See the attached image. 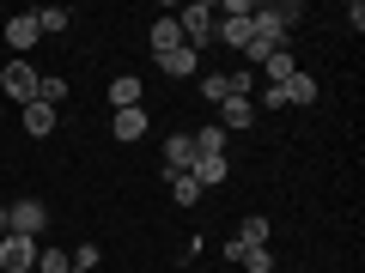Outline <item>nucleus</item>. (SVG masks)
<instances>
[{
  "instance_id": "obj_1",
  "label": "nucleus",
  "mask_w": 365,
  "mask_h": 273,
  "mask_svg": "<svg viewBox=\"0 0 365 273\" xmlns=\"http://www.w3.org/2000/svg\"><path fill=\"white\" fill-rule=\"evenodd\" d=\"M213 25H220V13H213V0H189V6H182L177 13V31H182V43H189V49H207L213 43Z\"/></svg>"
},
{
  "instance_id": "obj_2",
  "label": "nucleus",
  "mask_w": 365,
  "mask_h": 273,
  "mask_svg": "<svg viewBox=\"0 0 365 273\" xmlns=\"http://www.w3.org/2000/svg\"><path fill=\"white\" fill-rule=\"evenodd\" d=\"M37 67H31V61H6V67H0V91H6V97H13V104L19 109H25V104H37Z\"/></svg>"
},
{
  "instance_id": "obj_3",
  "label": "nucleus",
  "mask_w": 365,
  "mask_h": 273,
  "mask_svg": "<svg viewBox=\"0 0 365 273\" xmlns=\"http://www.w3.org/2000/svg\"><path fill=\"white\" fill-rule=\"evenodd\" d=\"M43 225H49V207L43 200H13L6 207V231L13 237H43Z\"/></svg>"
},
{
  "instance_id": "obj_4",
  "label": "nucleus",
  "mask_w": 365,
  "mask_h": 273,
  "mask_svg": "<svg viewBox=\"0 0 365 273\" xmlns=\"http://www.w3.org/2000/svg\"><path fill=\"white\" fill-rule=\"evenodd\" d=\"M37 237H13V231H6V237H0V267H6V273H31V267H37Z\"/></svg>"
},
{
  "instance_id": "obj_5",
  "label": "nucleus",
  "mask_w": 365,
  "mask_h": 273,
  "mask_svg": "<svg viewBox=\"0 0 365 273\" xmlns=\"http://www.w3.org/2000/svg\"><path fill=\"white\" fill-rule=\"evenodd\" d=\"M37 37H43V31H37V18H31V13L6 18V49H13V61H25V55L37 49Z\"/></svg>"
},
{
  "instance_id": "obj_6",
  "label": "nucleus",
  "mask_w": 365,
  "mask_h": 273,
  "mask_svg": "<svg viewBox=\"0 0 365 273\" xmlns=\"http://www.w3.org/2000/svg\"><path fill=\"white\" fill-rule=\"evenodd\" d=\"M189 164H195V140L189 134H170L165 140V176H182Z\"/></svg>"
},
{
  "instance_id": "obj_7",
  "label": "nucleus",
  "mask_w": 365,
  "mask_h": 273,
  "mask_svg": "<svg viewBox=\"0 0 365 273\" xmlns=\"http://www.w3.org/2000/svg\"><path fill=\"white\" fill-rule=\"evenodd\" d=\"M110 134H116L122 146H134L146 134V109H116V116H110Z\"/></svg>"
},
{
  "instance_id": "obj_8",
  "label": "nucleus",
  "mask_w": 365,
  "mask_h": 273,
  "mask_svg": "<svg viewBox=\"0 0 365 273\" xmlns=\"http://www.w3.org/2000/svg\"><path fill=\"white\" fill-rule=\"evenodd\" d=\"M19 116H25V134H31V140H43V134H55V116H61V109H55V104H25Z\"/></svg>"
},
{
  "instance_id": "obj_9",
  "label": "nucleus",
  "mask_w": 365,
  "mask_h": 273,
  "mask_svg": "<svg viewBox=\"0 0 365 273\" xmlns=\"http://www.w3.org/2000/svg\"><path fill=\"white\" fill-rule=\"evenodd\" d=\"M201 67V55L189 49V43H182V49H170V55H158V73H170V79H189Z\"/></svg>"
},
{
  "instance_id": "obj_10",
  "label": "nucleus",
  "mask_w": 365,
  "mask_h": 273,
  "mask_svg": "<svg viewBox=\"0 0 365 273\" xmlns=\"http://www.w3.org/2000/svg\"><path fill=\"white\" fill-rule=\"evenodd\" d=\"M110 109H140V79H134V73L110 79Z\"/></svg>"
},
{
  "instance_id": "obj_11",
  "label": "nucleus",
  "mask_w": 365,
  "mask_h": 273,
  "mask_svg": "<svg viewBox=\"0 0 365 273\" xmlns=\"http://www.w3.org/2000/svg\"><path fill=\"white\" fill-rule=\"evenodd\" d=\"M189 176H195V188H220V182L232 176V164H225V158H195Z\"/></svg>"
},
{
  "instance_id": "obj_12",
  "label": "nucleus",
  "mask_w": 365,
  "mask_h": 273,
  "mask_svg": "<svg viewBox=\"0 0 365 273\" xmlns=\"http://www.w3.org/2000/svg\"><path fill=\"white\" fill-rule=\"evenodd\" d=\"M250 122H256V104H250V97H225L220 104V128L232 134V128H250Z\"/></svg>"
},
{
  "instance_id": "obj_13",
  "label": "nucleus",
  "mask_w": 365,
  "mask_h": 273,
  "mask_svg": "<svg viewBox=\"0 0 365 273\" xmlns=\"http://www.w3.org/2000/svg\"><path fill=\"white\" fill-rule=\"evenodd\" d=\"M189 140H195V158H225V140H232V134H225L220 122H207V128L189 134Z\"/></svg>"
},
{
  "instance_id": "obj_14",
  "label": "nucleus",
  "mask_w": 365,
  "mask_h": 273,
  "mask_svg": "<svg viewBox=\"0 0 365 273\" xmlns=\"http://www.w3.org/2000/svg\"><path fill=\"white\" fill-rule=\"evenodd\" d=\"M256 73H268V85H287V79H292V73H299V61H292V49H274V55H268V61H262V67H256Z\"/></svg>"
},
{
  "instance_id": "obj_15",
  "label": "nucleus",
  "mask_w": 365,
  "mask_h": 273,
  "mask_svg": "<svg viewBox=\"0 0 365 273\" xmlns=\"http://www.w3.org/2000/svg\"><path fill=\"white\" fill-rule=\"evenodd\" d=\"M268 237H274V225L262 219V213H244V225H237V243H250V249H268Z\"/></svg>"
},
{
  "instance_id": "obj_16",
  "label": "nucleus",
  "mask_w": 365,
  "mask_h": 273,
  "mask_svg": "<svg viewBox=\"0 0 365 273\" xmlns=\"http://www.w3.org/2000/svg\"><path fill=\"white\" fill-rule=\"evenodd\" d=\"M280 91H287V104H299V109H311V104H317V79L304 73V67H299V73H292Z\"/></svg>"
},
{
  "instance_id": "obj_17",
  "label": "nucleus",
  "mask_w": 365,
  "mask_h": 273,
  "mask_svg": "<svg viewBox=\"0 0 365 273\" xmlns=\"http://www.w3.org/2000/svg\"><path fill=\"white\" fill-rule=\"evenodd\" d=\"M213 43H225V49H244V43H250V18H220V25H213Z\"/></svg>"
},
{
  "instance_id": "obj_18",
  "label": "nucleus",
  "mask_w": 365,
  "mask_h": 273,
  "mask_svg": "<svg viewBox=\"0 0 365 273\" xmlns=\"http://www.w3.org/2000/svg\"><path fill=\"white\" fill-rule=\"evenodd\" d=\"M170 49H182V31H177V18H158L153 25V55H170Z\"/></svg>"
},
{
  "instance_id": "obj_19",
  "label": "nucleus",
  "mask_w": 365,
  "mask_h": 273,
  "mask_svg": "<svg viewBox=\"0 0 365 273\" xmlns=\"http://www.w3.org/2000/svg\"><path fill=\"white\" fill-rule=\"evenodd\" d=\"M37 104H55V109L67 104V79H61V73H43V79H37Z\"/></svg>"
},
{
  "instance_id": "obj_20",
  "label": "nucleus",
  "mask_w": 365,
  "mask_h": 273,
  "mask_svg": "<svg viewBox=\"0 0 365 273\" xmlns=\"http://www.w3.org/2000/svg\"><path fill=\"white\" fill-rule=\"evenodd\" d=\"M31 18H37V31H43V37H49V31H67V25H73V13H67V6H37Z\"/></svg>"
},
{
  "instance_id": "obj_21",
  "label": "nucleus",
  "mask_w": 365,
  "mask_h": 273,
  "mask_svg": "<svg viewBox=\"0 0 365 273\" xmlns=\"http://www.w3.org/2000/svg\"><path fill=\"white\" fill-rule=\"evenodd\" d=\"M165 182H170V200H177V207H195V200H201V188H195L189 170H182V176H165Z\"/></svg>"
},
{
  "instance_id": "obj_22",
  "label": "nucleus",
  "mask_w": 365,
  "mask_h": 273,
  "mask_svg": "<svg viewBox=\"0 0 365 273\" xmlns=\"http://www.w3.org/2000/svg\"><path fill=\"white\" fill-rule=\"evenodd\" d=\"M237 267H244V273H274V249H250V243H244Z\"/></svg>"
},
{
  "instance_id": "obj_23",
  "label": "nucleus",
  "mask_w": 365,
  "mask_h": 273,
  "mask_svg": "<svg viewBox=\"0 0 365 273\" xmlns=\"http://www.w3.org/2000/svg\"><path fill=\"white\" fill-rule=\"evenodd\" d=\"M73 267V255H61V249H37V267L31 273H67Z\"/></svg>"
},
{
  "instance_id": "obj_24",
  "label": "nucleus",
  "mask_w": 365,
  "mask_h": 273,
  "mask_svg": "<svg viewBox=\"0 0 365 273\" xmlns=\"http://www.w3.org/2000/svg\"><path fill=\"white\" fill-rule=\"evenodd\" d=\"M201 97H207V104L220 109L225 97H232V91H225V73H207V79H201Z\"/></svg>"
},
{
  "instance_id": "obj_25",
  "label": "nucleus",
  "mask_w": 365,
  "mask_h": 273,
  "mask_svg": "<svg viewBox=\"0 0 365 273\" xmlns=\"http://www.w3.org/2000/svg\"><path fill=\"white\" fill-rule=\"evenodd\" d=\"M73 267H98V243H79L73 249Z\"/></svg>"
},
{
  "instance_id": "obj_26",
  "label": "nucleus",
  "mask_w": 365,
  "mask_h": 273,
  "mask_svg": "<svg viewBox=\"0 0 365 273\" xmlns=\"http://www.w3.org/2000/svg\"><path fill=\"white\" fill-rule=\"evenodd\" d=\"M0 237H6V207H0Z\"/></svg>"
},
{
  "instance_id": "obj_27",
  "label": "nucleus",
  "mask_w": 365,
  "mask_h": 273,
  "mask_svg": "<svg viewBox=\"0 0 365 273\" xmlns=\"http://www.w3.org/2000/svg\"><path fill=\"white\" fill-rule=\"evenodd\" d=\"M67 273H91V267H67Z\"/></svg>"
}]
</instances>
